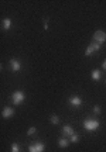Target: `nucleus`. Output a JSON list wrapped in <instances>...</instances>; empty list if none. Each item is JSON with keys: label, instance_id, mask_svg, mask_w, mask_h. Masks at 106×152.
<instances>
[{"label": "nucleus", "instance_id": "nucleus-14", "mask_svg": "<svg viewBox=\"0 0 106 152\" xmlns=\"http://www.w3.org/2000/svg\"><path fill=\"white\" fill-rule=\"evenodd\" d=\"M10 151L11 152H20V145H18V144H11Z\"/></svg>", "mask_w": 106, "mask_h": 152}, {"label": "nucleus", "instance_id": "nucleus-15", "mask_svg": "<svg viewBox=\"0 0 106 152\" xmlns=\"http://www.w3.org/2000/svg\"><path fill=\"white\" fill-rule=\"evenodd\" d=\"M34 134H37V128H35V127H30V128H28L27 130V135H34Z\"/></svg>", "mask_w": 106, "mask_h": 152}, {"label": "nucleus", "instance_id": "nucleus-10", "mask_svg": "<svg viewBox=\"0 0 106 152\" xmlns=\"http://www.w3.org/2000/svg\"><path fill=\"white\" fill-rule=\"evenodd\" d=\"M10 28H11V20L6 17V18H3V30L7 31V30H10Z\"/></svg>", "mask_w": 106, "mask_h": 152}, {"label": "nucleus", "instance_id": "nucleus-20", "mask_svg": "<svg viewBox=\"0 0 106 152\" xmlns=\"http://www.w3.org/2000/svg\"><path fill=\"white\" fill-rule=\"evenodd\" d=\"M105 83H106V82H105Z\"/></svg>", "mask_w": 106, "mask_h": 152}, {"label": "nucleus", "instance_id": "nucleus-8", "mask_svg": "<svg viewBox=\"0 0 106 152\" xmlns=\"http://www.w3.org/2000/svg\"><path fill=\"white\" fill-rule=\"evenodd\" d=\"M10 69L14 72H18L21 69V64H20L17 59H10Z\"/></svg>", "mask_w": 106, "mask_h": 152}, {"label": "nucleus", "instance_id": "nucleus-19", "mask_svg": "<svg viewBox=\"0 0 106 152\" xmlns=\"http://www.w3.org/2000/svg\"><path fill=\"white\" fill-rule=\"evenodd\" d=\"M102 69H103V71H106V59L103 61V64H102Z\"/></svg>", "mask_w": 106, "mask_h": 152}, {"label": "nucleus", "instance_id": "nucleus-9", "mask_svg": "<svg viewBox=\"0 0 106 152\" xmlns=\"http://www.w3.org/2000/svg\"><path fill=\"white\" fill-rule=\"evenodd\" d=\"M69 140H67V138H60L58 140V147H61V148H67L68 145H69Z\"/></svg>", "mask_w": 106, "mask_h": 152}, {"label": "nucleus", "instance_id": "nucleus-2", "mask_svg": "<svg viewBox=\"0 0 106 152\" xmlns=\"http://www.w3.org/2000/svg\"><path fill=\"white\" fill-rule=\"evenodd\" d=\"M24 100H26V94H24L21 90H16V92L11 94V102H13V104H14V106L21 104Z\"/></svg>", "mask_w": 106, "mask_h": 152}, {"label": "nucleus", "instance_id": "nucleus-4", "mask_svg": "<svg viewBox=\"0 0 106 152\" xmlns=\"http://www.w3.org/2000/svg\"><path fill=\"white\" fill-rule=\"evenodd\" d=\"M44 151H45L44 142H35V144L28 147V152H44Z\"/></svg>", "mask_w": 106, "mask_h": 152}, {"label": "nucleus", "instance_id": "nucleus-12", "mask_svg": "<svg viewBox=\"0 0 106 152\" xmlns=\"http://www.w3.org/2000/svg\"><path fill=\"white\" fill-rule=\"evenodd\" d=\"M91 77H92L93 80H99V79H101V71H98V69L92 71V73H91Z\"/></svg>", "mask_w": 106, "mask_h": 152}, {"label": "nucleus", "instance_id": "nucleus-5", "mask_svg": "<svg viewBox=\"0 0 106 152\" xmlns=\"http://www.w3.org/2000/svg\"><path fill=\"white\" fill-rule=\"evenodd\" d=\"M74 134H75V131H74V128L71 125H64V127H62V135L64 137H69V138H71Z\"/></svg>", "mask_w": 106, "mask_h": 152}, {"label": "nucleus", "instance_id": "nucleus-11", "mask_svg": "<svg viewBox=\"0 0 106 152\" xmlns=\"http://www.w3.org/2000/svg\"><path fill=\"white\" fill-rule=\"evenodd\" d=\"M96 51H95V48L92 47V44H89L88 45V48H86V51H85V56H91L92 54H95Z\"/></svg>", "mask_w": 106, "mask_h": 152}, {"label": "nucleus", "instance_id": "nucleus-17", "mask_svg": "<svg viewBox=\"0 0 106 152\" xmlns=\"http://www.w3.org/2000/svg\"><path fill=\"white\" fill-rule=\"evenodd\" d=\"M78 140H79V137H78V134H74L71 138H69V141L72 142V144H77L78 142Z\"/></svg>", "mask_w": 106, "mask_h": 152}, {"label": "nucleus", "instance_id": "nucleus-7", "mask_svg": "<svg viewBox=\"0 0 106 152\" xmlns=\"http://www.w3.org/2000/svg\"><path fill=\"white\" fill-rule=\"evenodd\" d=\"M69 104L72 107H79L82 104V99L79 97V96H72V97H69Z\"/></svg>", "mask_w": 106, "mask_h": 152}, {"label": "nucleus", "instance_id": "nucleus-13", "mask_svg": "<svg viewBox=\"0 0 106 152\" xmlns=\"http://www.w3.org/2000/svg\"><path fill=\"white\" fill-rule=\"evenodd\" d=\"M50 121H51V124L58 125V124H60V117H58L57 114H52V115L50 117Z\"/></svg>", "mask_w": 106, "mask_h": 152}, {"label": "nucleus", "instance_id": "nucleus-6", "mask_svg": "<svg viewBox=\"0 0 106 152\" xmlns=\"http://www.w3.org/2000/svg\"><path fill=\"white\" fill-rule=\"evenodd\" d=\"M1 115H3V118H10L14 115V109L13 107H4L1 111Z\"/></svg>", "mask_w": 106, "mask_h": 152}, {"label": "nucleus", "instance_id": "nucleus-1", "mask_svg": "<svg viewBox=\"0 0 106 152\" xmlns=\"http://www.w3.org/2000/svg\"><path fill=\"white\" fill-rule=\"evenodd\" d=\"M99 125H101V123H99L98 120H95V118H86L84 121V128L86 131H89V132L96 131L98 128H99Z\"/></svg>", "mask_w": 106, "mask_h": 152}, {"label": "nucleus", "instance_id": "nucleus-18", "mask_svg": "<svg viewBox=\"0 0 106 152\" xmlns=\"http://www.w3.org/2000/svg\"><path fill=\"white\" fill-rule=\"evenodd\" d=\"M93 113H95V114H101V106H95V107H93Z\"/></svg>", "mask_w": 106, "mask_h": 152}, {"label": "nucleus", "instance_id": "nucleus-16", "mask_svg": "<svg viewBox=\"0 0 106 152\" xmlns=\"http://www.w3.org/2000/svg\"><path fill=\"white\" fill-rule=\"evenodd\" d=\"M92 47H93V48H95V51L96 52H98V51H101V47H102V44H99V42H95V41H92Z\"/></svg>", "mask_w": 106, "mask_h": 152}, {"label": "nucleus", "instance_id": "nucleus-3", "mask_svg": "<svg viewBox=\"0 0 106 152\" xmlns=\"http://www.w3.org/2000/svg\"><path fill=\"white\" fill-rule=\"evenodd\" d=\"M95 42H99V44H103L106 41V33L105 31H102V30H98V31H95V34H93V38H92Z\"/></svg>", "mask_w": 106, "mask_h": 152}]
</instances>
